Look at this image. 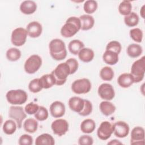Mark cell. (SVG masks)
Listing matches in <instances>:
<instances>
[{"instance_id": "603a6c76", "label": "cell", "mask_w": 145, "mask_h": 145, "mask_svg": "<svg viewBox=\"0 0 145 145\" xmlns=\"http://www.w3.org/2000/svg\"><path fill=\"white\" fill-rule=\"evenodd\" d=\"M78 55L79 59L86 63L92 61L95 56L93 51L88 48H83L80 50Z\"/></svg>"}, {"instance_id": "484cf974", "label": "cell", "mask_w": 145, "mask_h": 145, "mask_svg": "<svg viewBox=\"0 0 145 145\" xmlns=\"http://www.w3.org/2000/svg\"><path fill=\"white\" fill-rule=\"evenodd\" d=\"M80 130L85 134L92 133L95 129L96 123L95 121L91 119L87 118L83 120L80 123Z\"/></svg>"}, {"instance_id": "836d02e7", "label": "cell", "mask_w": 145, "mask_h": 145, "mask_svg": "<svg viewBox=\"0 0 145 145\" xmlns=\"http://www.w3.org/2000/svg\"><path fill=\"white\" fill-rule=\"evenodd\" d=\"M132 5L129 1H123L118 6V11L122 15L126 16L131 12Z\"/></svg>"}, {"instance_id": "74e56055", "label": "cell", "mask_w": 145, "mask_h": 145, "mask_svg": "<svg viewBox=\"0 0 145 145\" xmlns=\"http://www.w3.org/2000/svg\"><path fill=\"white\" fill-rule=\"evenodd\" d=\"M28 89L33 93H38L40 92L42 88L40 84L39 78H35L31 80L28 84Z\"/></svg>"}, {"instance_id": "ab89813d", "label": "cell", "mask_w": 145, "mask_h": 145, "mask_svg": "<svg viewBox=\"0 0 145 145\" xmlns=\"http://www.w3.org/2000/svg\"><path fill=\"white\" fill-rule=\"evenodd\" d=\"M92 104L90 101L84 99V106L83 110L79 113V115L86 117L89 115L92 112Z\"/></svg>"}, {"instance_id": "e0dca14e", "label": "cell", "mask_w": 145, "mask_h": 145, "mask_svg": "<svg viewBox=\"0 0 145 145\" xmlns=\"http://www.w3.org/2000/svg\"><path fill=\"white\" fill-rule=\"evenodd\" d=\"M68 104L71 110L79 114L84 108V99L79 97L73 96L69 100Z\"/></svg>"}, {"instance_id": "44dd1931", "label": "cell", "mask_w": 145, "mask_h": 145, "mask_svg": "<svg viewBox=\"0 0 145 145\" xmlns=\"http://www.w3.org/2000/svg\"><path fill=\"white\" fill-rule=\"evenodd\" d=\"M39 79L42 88L48 89L56 85V79L52 73L45 74L40 78Z\"/></svg>"}, {"instance_id": "d6986e66", "label": "cell", "mask_w": 145, "mask_h": 145, "mask_svg": "<svg viewBox=\"0 0 145 145\" xmlns=\"http://www.w3.org/2000/svg\"><path fill=\"white\" fill-rule=\"evenodd\" d=\"M82 31H87L91 29L95 24V19L92 16L88 14L82 15L79 17Z\"/></svg>"}, {"instance_id": "277c9868", "label": "cell", "mask_w": 145, "mask_h": 145, "mask_svg": "<svg viewBox=\"0 0 145 145\" xmlns=\"http://www.w3.org/2000/svg\"><path fill=\"white\" fill-rule=\"evenodd\" d=\"M6 97L8 103L16 105L24 104L27 100L28 95L23 89H11L6 93Z\"/></svg>"}, {"instance_id": "b9f144b4", "label": "cell", "mask_w": 145, "mask_h": 145, "mask_svg": "<svg viewBox=\"0 0 145 145\" xmlns=\"http://www.w3.org/2000/svg\"><path fill=\"white\" fill-rule=\"evenodd\" d=\"M66 63L69 65L70 70V75L74 74L78 70L79 63L78 61L74 58H70L68 59Z\"/></svg>"}, {"instance_id": "4316f807", "label": "cell", "mask_w": 145, "mask_h": 145, "mask_svg": "<svg viewBox=\"0 0 145 145\" xmlns=\"http://www.w3.org/2000/svg\"><path fill=\"white\" fill-rule=\"evenodd\" d=\"M126 52L130 57L135 58L141 55L143 52V49L139 44H131L127 46Z\"/></svg>"}, {"instance_id": "2e32d148", "label": "cell", "mask_w": 145, "mask_h": 145, "mask_svg": "<svg viewBox=\"0 0 145 145\" xmlns=\"http://www.w3.org/2000/svg\"><path fill=\"white\" fill-rule=\"evenodd\" d=\"M28 35L32 38H36L39 37L42 32V27L41 24L36 21L30 22L26 27Z\"/></svg>"}, {"instance_id": "ac0fdd59", "label": "cell", "mask_w": 145, "mask_h": 145, "mask_svg": "<svg viewBox=\"0 0 145 145\" xmlns=\"http://www.w3.org/2000/svg\"><path fill=\"white\" fill-rule=\"evenodd\" d=\"M37 7L35 2L33 1H24L20 5V10L25 15H31L36 11Z\"/></svg>"}, {"instance_id": "7a4b0ae2", "label": "cell", "mask_w": 145, "mask_h": 145, "mask_svg": "<svg viewBox=\"0 0 145 145\" xmlns=\"http://www.w3.org/2000/svg\"><path fill=\"white\" fill-rule=\"evenodd\" d=\"M81 28V23L79 18L76 16L69 17L65 24L61 29V35L66 38L74 36Z\"/></svg>"}, {"instance_id": "3957f363", "label": "cell", "mask_w": 145, "mask_h": 145, "mask_svg": "<svg viewBox=\"0 0 145 145\" xmlns=\"http://www.w3.org/2000/svg\"><path fill=\"white\" fill-rule=\"evenodd\" d=\"M51 73L55 78L56 85L62 86L65 83L68 76L70 75V70L69 65L65 62L58 65Z\"/></svg>"}, {"instance_id": "f6af8a7d", "label": "cell", "mask_w": 145, "mask_h": 145, "mask_svg": "<svg viewBox=\"0 0 145 145\" xmlns=\"http://www.w3.org/2000/svg\"><path fill=\"white\" fill-rule=\"evenodd\" d=\"M108 144L116 145V144H122V143L117 139H113L108 143Z\"/></svg>"}, {"instance_id": "4fadbf2b", "label": "cell", "mask_w": 145, "mask_h": 145, "mask_svg": "<svg viewBox=\"0 0 145 145\" xmlns=\"http://www.w3.org/2000/svg\"><path fill=\"white\" fill-rule=\"evenodd\" d=\"M113 125V133L118 138H123L127 137L129 133L130 127L129 125L122 121L116 122Z\"/></svg>"}, {"instance_id": "30bf717a", "label": "cell", "mask_w": 145, "mask_h": 145, "mask_svg": "<svg viewBox=\"0 0 145 145\" xmlns=\"http://www.w3.org/2000/svg\"><path fill=\"white\" fill-rule=\"evenodd\" d=\"M113 125L109 121H103L97 130L98 138L103 140L108 139L113 133Z\"/></svg>"}, {"instance_id": "d6a6232c", "label": "cell", "mask_w": 145, "mask_h": 145, "mask_svg": "<svg viewBox=\"0 0 145 145\" xmlns=\"http://www.w3.org/2000/svg\"><path fill=\"white\" fill-rule=\"evenodd\" d=\"M21 52L16 48H11L8 49L6 53L7 59L11 62H15L19 60L21 57Z\"/></svg>"}, {"instance_id": "60d3db41", "label": "cell", "mask_w": 145, "mask_h": 145, "mask_svg": "<svg viewBox=\"0 0 145 145\" xmlns=\"http://www.w3.org/2000/svg\"><path fill=\"white\" fill-rule=\"evenodd\" d=\"M39 105L33 102L29 103L25 106L24 111L26 113L29 115L35 114L39 110Z\"/></svg>"}, {"instance_id": "bcb514c9", "label": "cell", "mask_w": 145, "mask_h": 145, "mask_svg": "<svg viewBox=\"0 0 145 145\" xmlns=\"http://www.w3.org/2000/svg\"><path fill=\"white\" fill-rule=\"evenodd\" d=\"M144 7L145 6L143 5L142 7H141V9L140 10V15L144 19V13H145V11H144Z\"/></svg>"}, {"instance_id": "ffe728a7", "label": "cell", "mask_w": 145, "mask_h": 145, "mask_svg": "<svg viewBox=\"0 0 145 145\" xmlns=\"http://www.w3.org/2000/svg\"><path fill=\"white\" fill-rule=\"evenodd\" d=\"M117 83L120 87L126 88L130 87L134 82L130 73H123L118 77Z\"/></svg>"}, {"instance_id": "d590c367", "label": "cell", "mask_w": 145, "mask_h": 145, "mask_svg": "<svg viewBox=\"0 0 145 145\" xmlns=\"http://www.w3.org/2000/svg\"><path fill=\"white\" fill-rule=\"evenodd\" d=\"M130 36L137 42H141L143 39V32L138 28H135L130 30Z\"/></svg>"}, {"instance_id": "9a60e30c", "label": "cell", "mask_w": 145, "mask_h": 145, "mask_svg": "<svg viewBox=\"0 0 145 145\" xmlns=\"http://www.w3.org/2000/svg\"><path fill=\"white\" fill-rule=\"evenodd\" d=\"M50 113L54 118H60L65 113L66 108L65 104L59 101H55L52 103L49 107Z\"/></svg>"}, {"instance_id": "1f68e13d", "label": "cell", "mask_w": 145, "mask_h": 145, "mask_svg": "<svg viewBox=\"0 0 145 145\" xmlns=\"http://www.w3.org/2000/svg\"><path fill=\"white\" fill-rule=\"evenodd\" d=\"M114 73L113 69L109 66L103 67L100 71V76L104 81H110L113 79Z\"/></svg>"}, {"instance_id": "5bb4252c", "label": "cell", "mask_w": 145, "mask_h": 145, "mask_svg": "<svg viewBox=\"0 0 145 145\" xmlns=\"http://www.w3.org/2000/svg\"><path fill=\"white\" fill-rule=\"evenodd\" d=\"M144 129L140 126H136L133 129L131 133V144H144Z\"/></svg>"}, {"instance_id": "ba28073f", "label": "cell", "mask_w": 145, "mask_h": 145, "mask_svg": "<svg viewBox=\"0 0 145 145\" xmlns=\"http://www.w3.org/2000/svg\"><path fill=\"white\" fill-rule=\"evenodd\" d=\"M8 116L16 122L18 128L20 129L22 126L23 121L27 117V114L23 107L13 105L9 108Z\"/></svg>"}, {"instance_id": "7bdbcfd3", "label": "cell", "mask_w": 145, "mask_h": 145, "mask_svg": "<svg viewBox=\"0 0 145 145\" xmlns=\"http://www.w3.org/2000/svg\"><path fill=\"white\" fill-rule=\"evenodd\" d=\"M19 145H31L33 143L32 137L28 134H23L19 139Z\"/></svg>"}, {"instance_id": "ee69618b", "label": "cell", "mask_w": 145, "mask_h": 145, "mask_svg": "<svg viewBox=\"0 0 145 145\" xmlns=\"http://www.w3.org/2000/svg\"><path fill=\"white\" fill-rule=\"evenodd\" d=\"M93 143L92 137L88 135H82L78 139V144L80 145H92Z\"/></svg>"}, {"instance_id": "e575fe53", "label": "cell", "mask_w": 145, "mask_h": 145, "mask_svg": "<svg viewBox=\"0 0 145 145\" xmlns=\"http://www.w3.org/2000/svg\"><path fill=\"white\" fill-rule=\"evenodd\" d=\"M98 7L97 1L94 0L86 1L83 5V9L84 12L88 15L95 12Z\"/></svg>"}, {"instance_id": "4dcf8cb0", "label": "cell", "mask_w": 145, "mask_h": 145, "mask_svg": "<svg viewBox=\"0 0 145 145\" xmlns=\"http://www.w3.org/2000/svg\"><path fill=\"white\" fill-rule=\"evenodd\" d=\"M139 20V18L138 15L134 12H131L129 15L124 17L125 24L129 27H133L137 25Z\"/></svg>"}, {"instance_id": "f546056e", "label": "cell", "mask_w": 145, "mask_h": 145, "mask_svg": "<svg viewBox=\"0 0 145 145\" xmlns=\"http://www.w3.org/2000/svg\"><path fill=\"white\" fill-rule=\"evenodd\" d=\"M17 127V124L14 120H8L4 122L2 129L6 134L12 135L15 132Z\"/></svg>"}, {"instance_id": "8d00e7d4", "label": "cell", "mask_w": 145, "mask_h": 145, "mask_svg": "<svg viewBox=\"0 0 145 145\" xmlns=\"http://www.w3.org/2000/svg\"><path fill=\"white\" fill-rule=\"evenodd\" d=\"M49 116L48 111L46 108L42 106H39V110L35 114V118L39 121H44L46 120Z\"/></svg>"}, {"instance_id": "f35d334b", "label": "cell", "mask_w": 145, "mask_h": 145, "mask_svg": "<svg viewBox=\"0 0 145 145\" xmlns=\"http://www.w3.org/2000/svg\"><path fill=\"white\" fill-rule=\"evenodd\" d=\"M122 46L121 44L117 41H110L106 46V50L113 51L118 54H119L121 51Z\"/></svg>"}, {"instance_id": "7c38bea8", "label": "cell", "mask_w": 145, "mask_h": 145, "mask_svg": "<svg viewBox=\"0 0 145 145\" xmlns=\"http://www.w3.org/2000/svg\"><path fill=\"white\" fill-rule=\"evenodd\" d=\"M99 96L106 101L112 100L115 96V92L113 86L109 83H103L98 88Z\"/></svg>"}, {"instance_id": "52a82bcc", "label": "cell", "mask_w": 145, "mask_h": 145, "mask_svg": "<svg viewBox=\"0 0 145 145\" xmlns=\"http://www.w3.org/2000/svg\"><path fill=\"white\" fill-rule=\"evenodd\" d=\"M91 89V83L88 79L82 78L75 80L71 84V90L76 94H86Z\"/></svg>"}, {"instance_id": "9c48e42d", "label": "cell", "mask_w": 145, "mask_h": 145, "mask_svg": "<svg viewBox=\"0 0 145 145\" xmlns=\"http://www.w3.org/2000/svg\"><path fill=\"white\" fill-rule=\"evenodd\" d=\"M28 33L26 29L19 27L14 29L11 33V41L12 44L16 46L23 45L27 40Z\"/></svg>"}, {"instance_id": "83f0119b", "label": "cell", "mask_w": 145, "mask_h": 145, "mask_svg": "<svg viewBox=\"0 0 145 145\" xmlns=\"http://www.w3.org/2000/svg\"><path fill=\"white\" fill-rule=\"evenodd\" d=\"M84 47V44L83 42L82 41L77 39L71 40L68 45V49L69 52L74 55L78 54L80 50Z\"/></svg>"}, {"instance_id": "cb8c5ba5", "label": "cell", "mask_w": 145, "mask_h": 145, "mask_svg": "<svg viewBox=\"0 0 145 145\" xmlns=\"http://www.w3.org/2000/svg\"><path fill=\"white\" fill-rule=\"evenodd\" d=\"M54 139L48 133H44L39 135L35 140L36 145H54Z\"/></svg>"}, {"instance_id": "8992f818", "label": "cell", "mask_w": 145, "mask_h": 145, "mask_svg": "<svg viewBox=\"0 0 145 145\" xmlns=\"http://www.w3.org/2000/svg\"><path fill=\"white\" fill-rule=\"evenodd\" d=\"M41 65V58L37 54H33L25 61L24 69L27 74H32L39 70Z\"/></svg>"}, {"instance_id": "8fae6325", "label": "cell", "mask_w": 145, "mask_h": 145, "mask_svg": "<svg viewBox=\"0 0 145 145\" xmlns=\"http://www.w3.org/2000/svg\"><path fill=\"white\" fill-rule=\"evenodd\" d=\"M51 128L54 134L61 137L68 131L69 123L66 120L57 119L52 123Z\"/></svg>"}, {"instance_id": "7402d4cb", "label": "cell", "mask_w": 145, "mask_h": 145, "mask_svg": "<svg viewBox=\"0 0 145 145\" xmlns=\"http://www.w3.org/2000/svg\"><path fill=\"white\" fill-rule=\"evenodd\" d=\"M99 108L103 114L105 116H109L114 113L116 109L113 103L106 100L100 103Z\"/></svg>"}, {"instance_id": "5b68a950", "label": "cell", "mask_w": 145, "mask_h": 145, "mask_svg": "<svg viewBox=\"0 0 145 145\" xmlns=\"http://www.w3.org/2000/svg\"><path fill=\"white\" fill-rule=\"evenodd\" d=\"M145 73V57L143 56L132 65L131 68V75H132L134 83L141 82L144 76Z\"/></svg>"}, {"instance_id": "6da1fadb", "label": "cell", "mask_w": 145, "mask_h": 145, "mask_svg": "<svg viewBox=\"0 0 145 145\" xmlns=\"http://www.w3.org/2000/svg\"><path fill=\"white\" fill-rule=\"evenodd\" d=\"M49 49L50 54L54 60L61 61L67 56L66 45L61 39H54L52 40L49 44Z\"/></svg>"}, {"instance_id": "d4e9b609", "label": "cell", "mask_w": 145, "mask_h": 145, "mask_svg": "<svg viewBox=\"0 0 145 145\" xmlns=\"http://www.w3.org/2000/svg\"><path fill=\"white\" fill-rule=\"evenodd\" d=\"M103 59L105 63L114 65L118 61V54L113 51L106 50L103 55Z\"/></svg>"}, {"instance_id": "f1b7e54d", "label": "cell", "mask_w": 145, "mask_h": 145, "mask_svg": "<svg viewBox=\"0 0 145 145\" xmlns=\"http://www.w3.org/2000/svg\"><path fill=\"white\" fill-rule=\"evenodd\" d=\"M23 128L28 133H34L37 130L38 122L34 118H27L23 123Z\"/></svg>"}]
</instances>
